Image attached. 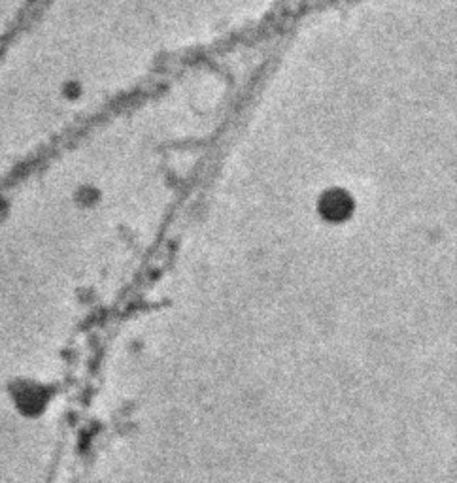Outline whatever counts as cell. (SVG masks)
<instances>
[{
    "label": "cell",
    "instance_id": "1",
    "mask_svg": "<svg viewBox=\"0 0 457 483\" xmlns=\"http://www.w3.org/2000/svg\"><path fill=\"white\" fill-rule=\"evenodd\" d=\"M348 208H350L348 196L342 193H331L329 196L324 200V210L329 211V217L346 216V213H348Z\"/></svg>",
    "mask_w": 457,
    "mask_h": 483
}]
</instances>
